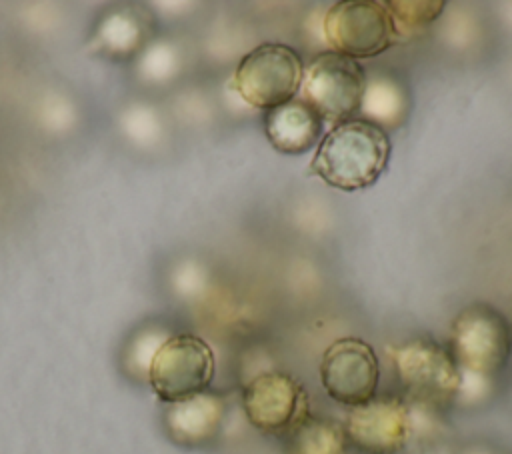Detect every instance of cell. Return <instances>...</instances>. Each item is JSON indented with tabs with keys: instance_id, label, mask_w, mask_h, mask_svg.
Here are the masks:
<instances>
[{
	"instance_id": "obj_1",
	"label": "cell",
	"mask_w": 512,
	"mask_h": 454,
	"mask_svg": "<svg viewBox=\"0 0 512 454\" xmlns=\"http://www.w3.org/2000/svg\"><path fill=\"white\" fill-rule=\"evenodd\" d=\"M512 348L508 320L490 304L476 302L456 314L448 350L460 370L456 402L486 398L498 374L506 368Z\"/></svg>"
},
{
	"instance_id": "obj_2",
	"label": "cell",
	"mask_w": 512,
	"mask_h": 454,
	"mask_svg": "<svg viewBox=\"0 0 512 454\" xmlns=\"http://www.w3.org/2000/svg\"><path fill=\"white\" fill-rule=\"evenodd\" d=\"M390 152V138L380 124L352 118L320 138L310 170L332 188L360 190L384 174Z\"/></svg>"
},
{
	"instance_id": "obj_3",
	"label": "cell",
	"mask_w": 512,
	"mask_h": 454,
	"mask_svg": "<svg viewBox=\"0 0 512 454\" xmlns=\"http://www.w3.org/2000/svg\"><path fill=\"white\" fill-rule=\"evenodd\" d=\"M396 378L410 404L444 410L456 402L460 370L450 350L430 338H410L390 348Z\"/></svg>"
},
{
	"instance_id": "obj_4",
	"label": "cell",
	"mask_w": 512,
	"mask_h": 454,
	"mask_svg": "<svg viewBox=\"0 0 512 454\" xmlns=\"http://www.w3.org/2000/svg\"><path fill=\"white\" fill-rule=\"evenodd\" d=\"M366 72L362 64L338 52H322L304 68L300 100L306 102L322 122L332 126L352 120L362 108L366 94Z\"/></svg>"
},
{
	"instance_id": "obj_5",
	"label": "cell",
	"mask_w": 512,
	"mask_h": 454,
	"mask_svg": "<svg viewBox=\"0 0 512 454\" xmlns=\"http://www.w3.org/2000/svg\"><path fill=\"white\" fill-rule=\"evenodd\" d=\"M302 76L304 64L292 46L264 42L242 56L232 84L250 106L272 110L296 98Z\"/></svg>"
},
{
	"instance_id": "obj_6",
	"label": "cell",
	"mask_w": 512,
	"mask_h": 454,
	"mask_svg": "<svg viewBox=\"0 0 512 454\" xmlns=\"http://www.w3.org/2000/svg\"><path fill=\"white\" fill-rule=\"evenodd\" d=\"M214 370V352L206 340L196 334H174L156 348L146 376L156 396L172 404L208 390Z\"/></svg>"
},
{
	"instance_id": "obj_7",
	"label": "cell",
	"mask_w": 512,
	"mask_h": 454,
	"mask_svg": "<svg viewBox=\"0 0 512 454\" xmlns=\"http://www.w3.org/2000/svg\"><path fill=\"white\" fill-rule=\"evenodd\" d=\"M242 408L256 430L270 436H286L310 414V400L292 374L262 370L244 384Z\"/></svg>"
},
{
	"instance_id": "obj_8",
	"label": "cell",
	"mask_w": 512,
	"mask_h": 454,
	"mask_svg": "<svg viewBox=\"0 0 512 454\" xmlns=\"http://www.w3.org/2000/svg\"><path fill=\"white\" fill-rule=\"evenodd\" d=\"M342 426L348 446L360 454H400L412 442L410 404L390 394L350 408Z\"/></svg>"
},
{
	"instance_id": "obj_9",
	"label": "cell",
	"mask_w": 512,
	"mask_h": 454,
	"mask_svg": "<svg viewBox=\"0 0 512 454\" xmlns=\"http://www.w3.org/2000/svg\"><path fill=\"white\" fill-rule=\"evenodd\" d=\"M320 382L326 394L348 408L378 394L380 362L374 348L354 336L334 340L320 360Z\"/></svg>"
},
{
	"instance_id": "obj_10",
	"label": "cell",
	"mask_w": 512,
	"mask_h": 454,
	"mask_svg": "<svg viewBox=\"0 0 512 454\" xmlns=\"http://www.w3.org/2000/svg\"><path fill=\"white\" fill-rule=\"evenodd\" d=\"M324 36L332 52L354 60L382 54L396 42L388 10L376 0L334 4L324 18Z\"/></svg>"
},
{
	"instance_id": "obj_11",
	"label": "cell",
	"mask_w": 512,
	"mask_h": 454,
	"mask_svg": "<svg viewBox=\"0 0 512 454\" xmlns=\"http://www.w3.org/2000/svg\"><path fill=\"white\" fill-rule=\"evenodd\" d=\"M226 400L218 392L204 390L164 410V428L172 442L180 446H204L212 442L224 424Z\"/></svg>"
},
{
	"instance_id": "obj_12",
	"label": "cell",
	"mask_w": 512,
	"mask_h": 454,
	"mask_svg": "<svg viewBox=\"0 0 512 454\" xmlns=\"http://www.w3.org/2000/svg\"><path fill=\"white\" fill-rule=\"evenodd\" d=\"M322 118L300 98L266 112L264 132L274 150L282 154H304L322 138Z\"/></svg>"
},
{
	"instance_id": "obj_13",
	"label": "cell",
	"mask_w": 512,
	"mask_h": 454,
	"mask_svg": "<svg viewBox=\"0 0 512 454\" xmlns=\"http://www.w3.org/2000/svg\"><path fill=\"white\" fill-rule=\"evenodd\" d=\"M286 454H348L344 426L332 418L308 414L284 436Z\"/></svg>"
},
{
	"instance_id": "obj_14",
	"label": "cell",
	"mask_w": 512,
	"mask_h": 454,
	"mask_svg": "<svg viewBox=\"0 0 512 454\" xmlns=\"http://www.w3.org/2000/svg\"><path fill=\"white\" fill-rule=\"evenodd\" d=\"M384 6L388 10L396 42L414 40L422 36L444 10V2L440 0H432V2L392 0V2H384Z\"/></svg>"
},
{
	"instance_id": "obj_15",
	"label": "cell",
	"mask_w": 512,
	"mask_h": 454,
	"mask_svg": "<svg viewBox=\"0 0 512 454\" xmlns=\"http://www.w3.org/2000/svg\"><path fill=\"white\" fill-rule=\"evenodd\" d=\"M460 454H498V452H494L490 448H468V450H464Z\"/></svg>"
},
{
	"instance_id": "obj_16",
	"label": "cell",
	"mask_w": 512,
	"mask_h": 454,
	"mask_svg": "<svg viewBox=\"0 0 512 454\" xmlns=\"http://www.w3.org/2000/svg\"><path fill=\"white\" fill-rule=\"evenodd\" d=\"M510 328H512V326H510Z\"/></svg>"
}]
</instances>
